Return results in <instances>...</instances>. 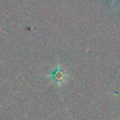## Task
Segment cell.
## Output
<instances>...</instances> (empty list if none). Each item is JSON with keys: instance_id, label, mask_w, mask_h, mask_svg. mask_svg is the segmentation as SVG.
Listing matches in <instances>:
<instances>
[{"instance_id": "cell-1", "label": "cell", "mask_w": 120, "mask_h": 120, "mask_svg": "<svg viewBox=\"0 0 120 120\" xmlns=\"http://www.w3.org/2000/svg\"><path fill=\"white\" fill-rule=\"evenodd\" d=\"M67 73L65 72V70L63 69V68H55L52 72V74L50 75V77H51V79H52V81H53L55 83H57V84H61V83H63V82H65V81H66V79H67Z\"/></svg>"}]
</instances>
